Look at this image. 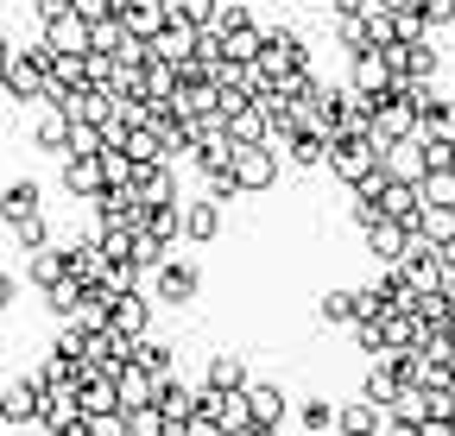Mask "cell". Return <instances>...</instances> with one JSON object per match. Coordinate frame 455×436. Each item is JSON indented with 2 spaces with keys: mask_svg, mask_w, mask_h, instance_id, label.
<instances>
[{
  "mask_svg": "<svg viewBox=\"0 0 455 436\" xmlns=\"http://www.w3.org/2000/svg\"><path fill=\"white\" fill-rule=\"evenodd\" d=\"M411 133H418V139H455V101L436 95V107H430V115H424Z\"/></svg>",
  "mask_w": 455,
  "mask_h": 436,
  "instance_id": "cell-40",
  "label": "cell"
},
{
  "mask_svg": "<svg viewBox=\"0 0 455 436\" xmlns=\"http://www.w3.org/2000/svg\"><path fill=\"white\" fill-rule=\"evenodd\" d=\"M38 417V386L32 379H7V386H0V424H32Z\"/></svg>",
  "mask_w": 455,
  "mask_h": 436,
  "instance_id": "cell-18",
  "label": "cell"
},
{
  "mask_svg": "<svg viewBox=\"0 0 455 436\" xmlns=\"http://www.w3.org/2000/svg\"><path fill=\"white\" fill-rule=\"evenodd\" d=\"M379 336H386V348H418L424 342V322L411 310H379Z\"/></svg>",
  "mask_w": 455,
  "mask_h": 436,
  "instance_id": "cell-29",
  "label": "cell"
},
{
  "mask_svg": "<svg viewBox=\"0 0 455 436\" xmlns=\"http://www.w3.org/2000/svg\"><path fill=\"white\" fill-rule=\"evenodd\" d=\"M379 424H386V411H379L373 399H348V405H335V424H329V430H335V436H373Z\"/></svg>",
  "mask_w": 455,
  "mask_h": 436,
  "instance_id": "cell-17",
  "label": "cell"
},
{
  "mask_svg": "<svg viewBox=\"0 0 455 436\" xmlns=\"http://www.w3.org/2000/svg\"><path fill=\"white\" fill-rule=\"evenodd\" d=\"M83 367L89 373H121L127 367V336L101 322V329H83Z\"/></svg>",
  "mask_w": 455,
  "mask_h": 436,
  "instance_id": "cell-8",
  "label": "cell"
},
{
  "mask_svg": "<svg viewBox=\"0 0 455 436\" xmlns=\"http://www.w3.org/2000/svg\"><path fill=\"white\" fill-rule=\"evenodd\" d=\"M392 392H398V373L386 367V354H373V367H367V379H361V399H373L379 411L392 405Z\"/></svg>",
  "mask_w": 455,
  "mask_h": 436,
  "instance_id": "cell-38",
  "label": "cell"
},
{
  "mask_svg": "<svg viewBox=\"0 0 455 436\" xmlns=\"http://www.w3.org/2000/svg\"><path fill=\"white\" fill-rule=\"evenodd\" d=\"M152 392H158V379L146 373V367H121V373H114V399H121V411H133V405H152Z\"/></svg>",
  "mask_w": 455,
  "mask_h": 436,
  "instance_id": "cell-27",
  "label": "cell"
},
{
  "mask_svg": "<svg viewBox=\"0 0 455 436\" xmlns=\"http://www.w3.org/2000/svg\"><path fill=\"white\" fill-rule=\"evenodd\" d=\"M95 165H101V190H108V184H133V171H140L121 146H101V152H95Z\"/></svg>",
  "mask_w": 455,
  "mask_h": 436,
  "instance_id": "cell-39",
  "label": "cell"
},
{
  "mask_svg": "<svg viewBox=\"0 0 455 436\" xmlns=\"http://www.w3.org/2000/svg\"><path fill=\"white\" fill-rule=\"evenodd\" d=\"M133 196L140 202H178V171H171L164 158H152V165L133 171Z\"/></svg>",
  "mask_w": 455,
  "mask_h": 436,
  "instance_id": "cell-16",
  "label": "cell"
},
{
  "mask_svg": "<svg viewBox=\"0 0 455 436\" xmlns=\"http://www.w3.org/2000/svg\"><path fill=\"white\" fill-rule=\"evenodd\" d=\"M7 58H13V44H7V32H0V64H7Z\"/></svg>",
  "mask_w": 455,
  "mask_h": 436,
  "instance_id": "cell-59",
  "label": "cell"
},
{
  "mask_svg": "<svg viewBox=\"0 0 455 436\" xmlns=\"http://www.w3.org/2000/svg\"><path fill=\"white\" fill-rule=\"evenodd\" d=\"M373 202H379V215H386V222H398L405 234L418 228V209H424V202H418V184H398V178H386V184L373 190Z\"/></svg>",
  "mask_w": 455,
  "mask_h": 436,
  "instance_id": "cell-11",
  "label": "cell"
},
{
  "mask_svg": "<svg viewBox=\"0 0 455 436\" xmlns=\"http://www.w3.org/2000/svg\"><path fill=\"white\" fill-rule=\"evenodd\" d=\"M323 165H329L341 184L355 190V184H361V178L379 165V139H373V133H329V152H323Z\"/></svg>",
  "mask_w": 455,
  "mask_h": 436,
  "instance_id": "cell-2",
  "label": "cell"
},
{
  "mask_svg": "<svg viewBox=\"0 0 455 436\" xmlns=\"http://www.w3.org/2000/svg\"><path fill=\"white\" fill-rule=\"evenodd\" d=\"M32 424H44L51 436H76V430H83L76 386H44V392H38V417H32Z\"/></svg>",
  "mask_w": 455,
  "mask_h": 436,
  "instance_id": "cell-7",
  "label": "cell"
},
{
  "mask_svg": "<svg viewBox=\"0 0 455 436\" xmlns=\"http://www.w3.org/2000/svg\"><path fill=\"white\" fill-rule=\"evenodd\" d=\"M418 202H455V171H424L418 178Z\"/></svg>",
  "mask_w": 455,
  "mask_h": 436,
  "instance_id": "cell-49",
  "label": "cell"
},
{
  "mask_svg": "<svg viewBox=\"0 0 455 436\" xmlns=\"http://www.w3.org/2000/svg\"><path fill=\"white\" fill-rule=\"evenodd\" d=\"M228 171H235V190H253V196H266L272 184H278V146H235V158H228Z\"/></svg>",
  "mask_w": 455,
  "mask_h": 436,
  "instance_id": "cell-5",
  "label": "cell"
},
{
  "mask_svg": "<svg viewBox=\"0 0 455 436\" xmlns=\"http://www.w3.org/2000/svg\"><path fill=\"white\" fill-rule=\"evenodd\" d=\"M221 234V202H178V241H196V247H209Z\"/></svg>",
  "mask_w": 455,
  "mask_h": 436,
  "instance_id": "cell-12",
  "label": "cell"
},
{
  "mask_svg": "<svg viewBox=\"0 0 455 436\" xmlns=\"http://www.w3.org/2000/svg\"><path fill=\"white\" fill-rule=\"evenodd\" d=\"M203 386H215V392H235V386H247V361H241V354H209Z\"/></svg>",
  "mask_w": 455,
  "mask_h": 436,
  "instance_id": "cell-34",
  "label": "cell"
},
{
  "mask_svg": "<svg viewBox=\"0 0 455 436\" xmlns=\"http://www.w3.org/2000/svg\"><path fill=\"white\" fill-rule=\"evenodd\" d=\"M164 20H171V0H133V7H127V20H121V26H127L133 38H152V32H158Z\"/></svg>",
  "mask_w": 455,
  "mask_h": 436,
  "instance_id": "cell-35",
  "label": "cell"
},
{
  "mask_svg": "<svg viewBox=\"0 0 455 436\" xmlns=\"http://www.w3.org/2000/svg\"><path fill=\"white\" fill-rule=\"evenodd\" d=\"M221 38V58L228 64H253V51H259V26L247 20V26H228V32H215Z\"/></svg>",
  "mask_w": 455,
  "mask_h": 436,
  "instance_id": "cell-36",
  "label": "cell"
},
{
  "mask_svg": "<svg viewBox=\"0 0 455 436\" xmlns=\"http://www.w3.org/2000/svg\"><path fill=\"white\" fill-rule=\"evenodd\" d=\"M108 322H114L127 342L146 336V329H152V297H146V285H133V291H108Z\"/></svg>",
  "mask_w": 455,
  "mask_h": 436,
  "instance_id": "cell-9",
  "label": "cell"
},
{
  "mask_svg": "<svg viewBox=\"0 0 455 436\" xmlns=\"http://www.w3.org/2000/svg\"><path fill=\"white\" fill-rule=\"evenodd\" d=\"M64 272H70L76 285H101V247L95 241H70L64 247Z\"/></svg>",
  "mask_w": 455,
  "mask_h": 436,
  "instance_id": "cell-30",
  "label": "cell"
},
{
  "mask_svg": "<svg viewBox=\"0 0 455 436\" xmlns=\"http://www.w3.org/2000/svg\"><path fill=\"white\" fill-rule=\"evenodd\" d=\"M164 253H171V247H164V241H152V234H146V228H133V241H127V259H133V266H140V272H152V266H158V259H164Z\"/></svg>",
  "mask_w": 455,
  "mask_h": 436,
  "instance_id": "cell-47",
  "label": "cell"
},
{
  "mask_svg": "<svg viewBox=\"0 0 455 436\" xmlns=\"http://www.w3.org/2000/svg\"><path fill=\"white\" fill-rule=\"evenodd\" d=\"M76 405L83 411H121V399H114V373H89L76 386Z\"/></svg>",
  "mask_w": 455,
  "mask_h": 436,
  "instance_id": "cell-37",
  "label": "cell"
},
{
  "mask_svg": "<svg viewBox=\"0 0 455 436\" xmlns=\"http://www.w3.org/2000/svg\"><path fill=\"white\" fill-rule=\"evenodd\" d=\"M361 241H367V253H373L379 266H392L398 253H405V241H411V234L398 228V222H386V215H379V222H367V228H361Z\"/></svg>",
  "mask_w": 455,
  "mask_h": 436,
  "instance_id": "cell-26",
  "label": "cell"
},
{
  "mask_svg": "<svg viewBox=\"0 0 455 436\" xmlns=\"http://www.w3.org/2000/svg\"><path fill=\"white\" fill-rule=\"evenodd\" d=\"M13 241L32 253V247H44V241H51V222H44V215H26V222H13Z\"/></svg>",
  "mask_w": 455,
  "mask_h": 436,
  "instance_id": "cell-51",
  "label": "cell"
},
{
  "mask_svg": "<svg viewBox=\"0 0 455 436\" xmlns=\"http://www.w3.org/2000/svg\"><path fill=\"white\" fill-rule=\"evenodd\" d=\"M449 430H455V411H449Z\"/></svg>",
  "mask_w": 455,
  "mask_h": 436,
  "instance_id": "cell-60",
  "label": "cell"
},
{
  "mask_svg": "<svg viewBox=\"0 0 455 436\" xmlns=\"http://www.w3.org/2000/svg\"><path fill=\"white\" fill-rule=\"evenodd\" d=\"M64 127H70V121H64V115L51 107V115H44V121L32 127V146H38V152H51V158H64Z\"/></svg>",
  "mask_w": 455,
  "mask_h": 436,
  "instance_id": "cell-42",
  "label": "cell"
},
{
  "mask_svg": "<svg viewBox=\"0 0 455 436\" xmlns=\"http://www.w3.org/2000/svg\"><path fill=\"white\" fill-rule=\"evenodd\" d=\"M127 361H133V367H146L152 379H164L171 367H178V348H171V342H152V329H146V336H133V342H127Z\"/></svg>",
  "mask_w": 455,
  "mask_h": 436,
  "instance_id": "cell-20",
  "label": "cell"
},
{
  "mask_svg": "<svg viewBox=\"0 0 455 436\" xmlns=\"http://www.w3.org/2000/svg\"><path fill=\"white\" fill-rule=\"evenodd\" d=\"M209 417H215V430H221V436H247V430H253V411H247V386L221 392Z\"/></svg>",
  "mask_w": 455,
  "mask_h": 436,
  "instance_id": "cell-22",
  "label": "cell"
},
{
  "mask_svg": "<svg viewBox=\"0 0 455 436\" xmlns=\"http://www.w3.org/2000/svg\"><path fill=\"white\" fill-rule=\"evenodd\" d=\"M64 190H70V196H101V165H95V152H64Z\"/></svg>",
  "mask_w": 455,
  "mask_h": 436,
  "instance_id": "cell-25",
  "label": "cell"
},
{
  "mask_svg": "<svg viewBox=\"0 0 455 436\" xmlns=\"http://www.w3.org/2000/svg\"><path fill=\"white\" fill-rule=\"evenodd\" d=\"M284 158H291L298 171H316L323 165V152H329V133H284V146H278Z\"/></svg>",
  "mask_w": 455,
  "mask_h": 436,
  "instance_id": "cell-32",
  "label": "cell"
},
{
  "mask_svg": "<svg viewBox=\"0 0 455 436\" xmlns=\"http://www.w3.org/2000/svg\"><path fill=\"white\" fill-rule=\"evenodd\" d=\"M0 95L7 101H44V44H26L0 64Z\"/></svg>",
  "mask_w": 455,
  "mask_h": 436,
  "instance_id": "cell-4",
  "label": "cell"
},
{
  "mask_svg": "<svg viewBox=\"0 0 455 436\" xmlns=\"http://www.w3.org/2000/svg\"><path fill=\"white\" fill-rule=\"evenodd\" d=\"M121 152L133 158V165H152V158H158V133L152 127H127L121 133Z\"/></svg>",
  "mask_w": 455,
  "mask_h": 436,
  "instance_id": "cell-45",
  "label": "cell"
},
{
  "mask_svg": "<svg viewBox=\"0 0 455 436\" xmlns=\"http://www.w3.org/2000/svg\"><path fill=\"white\" fill-rule=\"evenodd\" d=\"M13 297H20V279H13L7 266H0V310H13Z\"/></svg>",
  "mask_w": 455,
  "mask_h": 436,
  "instance_id": "cell-57",
  "label": "cell"
},
{
  "mask_svg": "<svg viewBox=\"0 0 455 436\" xmlns=\"http://www.w3.org/2000/svg\"><path fill=\"white\" fill-rule=\"evenodd\" d=\"M411 234H418V241H430V247H449V241H455V202H424Z\"/></svg>",
  "mask_w": 455,
  "mask_h": 436,
  "instance_id": "cell-24",
  "label": "cell"
},
{
  "mask_svg": "<svg viewBox=\"0 0 455 436\" xmlns=\"http://www.w3.org/2000/svg\"><path fill=\"white\" fill-rule=\"evenodd\" d=\"M335 38H341V51H367V44H373L355 7H341V13H335Z\"/></svg>",
  "mask_w": 455,
  "mask_h": 436,
  "instance_id": "cell-46",
  "label": "cell"
},
{
  "mask_svg": "<svg viewBox=\"0 0 455 436\" xmlns=\"http://www.w3.org/2000/svg\"><path fill=\"white\" fill-rule=\"evenodd\" d=\"M367 222H379V202H373V196H361V190H355V228H367Z\"/></svg>",
  "mask_w": 455,
  "mask_h": 436,
  "instance_id": "cell-56",
  "label": "cell"
},
{
  "mask_svg": "<svg viewBox=\"0 0 455 436\" xmlns=\"http://www.w3.org/2000/svg\"><path fill=\"white\" fill-rule=\"evenodd\" d=\"M386 304H379V291L373 285H335V291H323V304H316V316L323 322H335V329H348V322H361V316H379Z\"/></svg>",
  "mask_w": 455,
  "mask_h": 436,
  "instance_id": "cell-6",
  "label": "cell"
},
{
  "mask_svg": "<svg viewBox=\"0 0 455 436\" xmlns=\"http://www.w3.org/2000/svg\"><path fill=\"white\" fill-rule=\"evenodd\" d=\"M146 297L152 304H171V310H184V304H196L203 297V272L190 266V259H158L152 272H146Z\"/></svg>",
  "mask_w": 455,
  "mask_h": 436,
  "instance_id": "cell-1",
  "label": "cell"
},
{
  "mask_svg": "<svg viewBox=\"0 0 455 436\" xmlns=\"http://www.w3.org/2000/svg\"><path fill=\"white\" fill-rule=\"evenodd\" d=\"M152 133H158V158H164V165H178V158H190V127H184L178 115L152 121Z\"/></svg>",
  "mask_w": 455,
  "mask_h": 436,
  "instance_id": "cell-33",
  "label": "cell"
},
{
  "mask_svg": "<svg viewBox=\"0 0 455 436\" xmlns=\"http://www.w3.org/2000/svg\"><path fill=\"white\" fill-rule=\"evenodd\" d=\"M348 329H355L361 354H386V336H379V316H361V322H348Z\"/></svg>",
  "mask_w": 455,
  "mask_h": 436,
  "instance_id": "cell-52",
  "label": "cell"
},
{
  "mask_svg": "<svg viewBox=\"0 0 455 436\" xmlns=\"http://www.w3.org/2000/svg\"><path fill=\"white\" fill-rule=\"evenodd\" d=\"M247 411H253V424H284V392L272 386V379H247Z\"/></svg>",
  "mask_w": 455,
  "mask_h": 436,
  "instance_id": "cell-28",
  "label": "cell"
},
{
  "mask_svg": "<svg viewBox=\"0 0 455 436\" xmlns=\"http://www.w3.org/2000/svg\"><path fill=\"white\" fill-rule=\"evenodd\" d=\"M253 13L241 7V0H221V7H215V32H228V26H247Z\"/></svg>",
  "mask_w": 455,
  "mask_h": 436,
  "instance_id": "cell-55",
  "label": "cell"
},
{
  "mask_svg": "<svg viewBox=\"0 0 455 436\" xmlns=\"http://www.w3.org/2000/svg\"><path fill=\"white\" fill-rule=\"evenodd\" d=\"M127 436H164L158 405H133V411H127Z\"/></svg>",
  "mask_w": 455,
  "mask_h": 436,
  "instance_id": "cell-50",
  "label": "cell"
},
{
  "mask_svg": "<svg viewBox=\"0 0 455 436\" xmlns=\"http://www.w3.org/2000/svg\"><path fill=\"white\" fill-rule=\"evenodd\" d=\"M152 405H158V417H164V430H178L190 411H196V386H184V379H158V392H152Z\"/></svg>",
  "mask_w": 455,
  "mask_h": 436,
  "instance_id": "cell-13",
  "label": "cell"
},
{
  "mask_svg": "<svg viewBox=\"0 0 455 436\" xmlns=\"http://www.w3.org/2000/svg\"><path fill=\"white\" fill-rule=\"evenodd\" d=\"M304 64H310L304 32H291V26L259 32V51H253V70H259V76H284V70H304Z\"/></svg>",
  "mask_w": 455,
  "mask_h": 436,
  "instance_id": "cell-3",
  "label": "cell"
},
{
  "mask_svg": "<svg viewBox=\"0 0 455 436\" xmlns=\"http://www.w3.org/2000/svg\"><path fill=\"white\" fill-rule=\"evenodd\" d=\"M57 354H83V329H76V322H64V316H57V342H51Z\"/></svg>",
  "mask_w": 455,
  "mask_h": 436,
  "instance_id": "cell-54",
  "label": "cell"
},
{
  "mask_svg": "<svg viewBox=\"0 0 455 436\" xmlns=\"http://www.w3.org/2000/svg\"><path fill=\"white\" fill-rule=\"evenodd\" d=\"M76 436H127V411H83Z\"/></svg>",
  "mask_w": 455,
  "mask_h": 436,
  "instance_id": "cell-48",
  "label": "cell"
},
{
  "mask_svg": "<svg viewBox=\"0 0 455 436\" xmlns=\"http://www.w3.org/2000/svg\"><path fill=\"white\" fill-rule=\"evenodd\" d=\"M57 279H64V247H32V259H26V285L32 291H44V285H57Z\"/></svg>",
  "mask_w": 455,
  "mask_h": 436,
  "instance_id": "cell-31",
  "label": "cell"
},
{
  "mask_svg": "<svg viewBox=\"0 0 455 436\" xmlns=\"http://www.w3.org/2000/svg\"><path fill=\"white\" fill-rule=\"evenodd\" d=\"M221 133H228V139H235V146H259V139L272 133V121L259 115V101H241V107H235V115H228V121H221Z\"/></svg>",
  "mask_w": 455,
  "mask_h": 436,
  "instance_id": "cell-21",
  "label": "cell"
},
{
  "mask_svg": "<svg viewBox=\"0 0 455 436\" xmlns=\"http://www.w3.org/2000/svg\"><path fill=\"white\" fill-rule=\"evenodd\" d=\"M443 336H449V342H455V304H449V316H443Z\"/></svg>",
  "mask_w": 455,
  "mask_h": 436,
  "instance_id": "cell-58",
  "label": "cell"
},
{
  "mask_svg": "<svg viewBox=\"0 0 455 436\" xmlns=\"http://www.w3.org/2000/svg\"><path fill=\"white\" fill-rule=\"evenodd\" d=\"M272 7H278V0H272Z\"/></svg>",
  "mask_w": 455,
  "mask_h": 436,
  "instance_id": "cell-61",
  "label": "cell"
},
{
  "mask_svg": "<svg viewBox=\"0 0 455 436\" xmlns=\"http://www.w3.org/2000/svg\"><path fill=\"white\" fill-rule=\"evenodd\" d=\"M26 215H44V190L32 184V178H13L7 190H0V222H26Z\"/></svg>",
  "mask_w": 455,
  "mask_h": 436,
  "instance_id": "cell-15",
  "label": "cell"
},
{
  "mask_svg": "<svg viewBox=\"0 0 455 436\" xmlns=\"http://www.w3.org/2000/svg\"><path fill=\"white\" fill-rule=\"evenodd\" d=\"M44 51H89V20H76V13H57V20H44V38H38Z\"/></svg>",
  "mask_w": 455,
  "mask_h": 436,
  "instance_id": "cell-23",
  "label": "cell"
},
{
  "mask_svg": "<svg viewBox=\"0 0 455 436\" xmlns=\"http://www.w3.org/2000/svg\"><path fill=\"white\" fill-rule=\"evenodd\" d=\"M133 285H146V272L133 259H101V291H133Z\"/></svg>",
  "mask_w": 455,
  "mask_h": 436,
  "instance_id": "cell-41",
  "label": "cell"
},
{
  "mask_svg": "<svg viewBox=\"0 0 455 436\" xmlns=\"http://www.w3.org/2000/svg\"><path fill=\"white\" fill-rule=\"evenodd\" d=\"M190 44H196V32L178 20V13H171L152 38H146V51H152V58H164V64H178V58H190Z\"/></svg>",
  "mask_w": 455,
  "mask_h": 436,
  "instance_id": "cell-19",
  "label": "cell"
},
{
  "mask_svg": "<svg viewBox=\"0 0 455 436\" xmlns=\"http://www.w3.org/2000/svg\"><path fill=\"white\" fill-rule=\"evenodd\" d=\"M329 424H335V405L329 399H304L298 405V430L304 436H329Z\"/></svg>",
  "mask_w": 455,
  "mask_h": 436,
  "instance_id": "cell-43",
  "label": "cell"
},
{
  "mask_svg": "<svg viewBox=\"0 0 455 436\" xmlns=\"http://www.w3.org/2000/svg\"><path fill=\"white\" fill-rule=\"evenodd\" d=\"M348 83L367 89V95H386V89H392V70H386V58H379V44L348 51Z\"/></svg>",
  "mask_w": 455,
  "mask_h": 436,
  "instance_id": "cell-14",
  "label": "cell"
},
{
  "mask_svg": "<svg viewBox=\"0 0 455 436\" xmlns=\"http://www.w3.org/2000/svg\"><path fill=\"white\" fill-rule=\"evenodd\" d=\"M215 7H221V0H171V13H178L190 32H209L215 26Z\"/></svg>",
  "mask_w": 455,
  "mask_h": 436,
  "instance_id": "cell-44",
  "label": "cell"
},
{
  "mask_svg": "<svg viewBox=\"0 0 455 436\" xmlns=\"http://www.w3.org/2000/svg\"><path fill=\"white\" fill-rule=\"evenodd\" d=\"M411 7L424 13V26L436 32V26H455V0H411Z\"/></svg>",
  "mask_w": 455,
  "mask_h": 436,
  "instance_id": "cell-53",
  "label": "cell"
},
{
  "mask_svg": "<svg viewBox=\"0 0 455 436\" xmlns=\"http://www.w3.org/2000/svg\"><path fill=\"white\" fill-rule=\"evenodd\" d=\"M379 171L398 178V184H418V178H424V139H418V133L386 139V146H379Z\"/></svg>",
  "mask_w": 455,
  "mask_h": 436,
  "instance_id": "cell-10",
  "label": "cell"
}]
</instances>
